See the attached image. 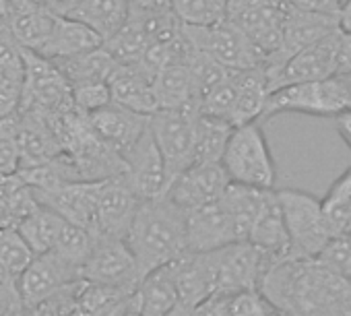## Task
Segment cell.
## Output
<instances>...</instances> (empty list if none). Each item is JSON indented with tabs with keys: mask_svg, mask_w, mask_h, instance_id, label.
I'll list each match as a JSON object with an SVG mask.
<instances>
[{
	"mask_svg": "<svg viewBox=\"0 0 351 316\" xmlns=\"http://www.w3.org/2000/svg\"><path fill=\"white\" fill-rule=\"evenodd\" d=\"M261 289L283 316H349L351 281L318 258L275 260Z\"/></svg>",
	"mask_w": 351,
	"mask_h": 316,
	"instance_id": "obj_1",
	"label": "cell"
},
{
	"mask_svg": "<svg viewBox=\"0 0 351 316\" xmlns=\"http://www.w3.org/2000/svg\"><path fill=\"white\" fill-rule=\"evenodd\" d=\"M138 265L141 275L167 267L191 252L189 213L165 195L143 201L124 240Z\"/></svg>",
	"mask_w": 351,
	"mask_h": 316,
	"instance_id": "obj_2",
	"label": "cell"
},
{
	"mask_svg": "<svg viewBox=\"0 0 351 316\" xmlns=\"http://www.w3.org/2000/svg\"><path fill=\"white\" fill-rule=\"evenodd\" d=\"M221 166L232 184L275 191L277 166L261 120L234 128Z\"/></svg>",
	"mask_w": 351,
	"mask_h": 316,
	"instance_id": "obj_3",
	"label": "cell"
},
{
	"mask_svg": "<svg viewBox=\"0 0 351 316\" xmlns=\"http://www.w3.org/2000/svg\"><path fill=\"white\" fill-rule=\"evenodd\" d=\"M277 197L291 242V256L318 258L335 238L322 201L298 189H281Z\"/></svg>",
	"mask_w": 351,
	"mask_h": 316,
	"instance_id": "obj_4",
	"label": "cell"
},
{
	"mask_svg": "<svg viewBox=\"0 0 351 316\" xmlns=\"http://www.w3.org/2000/svg\"><path fill=\"white\" fill-rule=\"evenodd\" d=\"M351 110V89L343 75L281 87L271 93L265 110V118L277 114H306L320 118H337Z\"/></svg>",
	"mask_w": 351,
	"mask_h": 316,
	"instance_id": "obj_5",
	"label": "cell"
},
{
	"mask_svg": "<svg viewBox=\"0 0 351 316\" xmlns=\"http://www.w3.org/2000/svg\"><path fill=\"white\" fill-rule=\"evenodd\" d=\"M197 116V106L180 110H159L151 116V132L163 155L169 184L191 166H195Z\"/></svg>",
	"mask_w": 351,
	"mask_h": 316,
	"instance_id": "obj_6",
	"label": "cell"
},
{
	"mask_svg": "<svg viewBox=\"0 0 351 316\" xmlns=\"http://www.w3.org/2000/svg\"><path fill=\"white\" fill-rule=\"evenodd\" d=\"M250 240V223L226 199V195L203 209L189 213L191 252H215L232 244Z\"/></svg>",
	"mask_w": 351,
	"mask_h": 316,
	"instance_id": "obj_7",
	"label": "cell"
},
{
	"mask_svg": "<svg viewBox=\"0 0 351 316\" xmlns=\"http://www.w3.org/2000/svg\"><path fill=\"white\" fill-rule=\"evenodd\" d=\"M209 254L215 273V293L261 289L269 267L275 263L265 250L250 242L232 244Z\"/></svg>",
	"mask_w": 351,
	"mask_h": 316,
	"instance_id": "obj_8",
	"label": "cell"
},
{
	"mask_svg": "<svg viewBox=\"0 0 351 316\" xmlns=\"http://www.w3.org/2000/svg\"><path fill=\"white\" fill-rule=\"evenodd\" d=\"M341 42H343V32L337 29L335 34L322 38L320 42L300 50L271 77V91L289 87V85L324 81V79L337 77L339 58H341Z\"/></svg>",
	"mask_w": 351,
	"mask_h": 316,
	"instance_id": "obj_9",
	"label": "cell"
},
{
	"mask_svg": "<svg viewBox=\"0 0 351 316\" xmlns=\"http://www.w3.org/2000/svg\"><path fill=\"white\" fill-rule=\"evenodd\" d=\"M184 32L199 52L211 56L230 71H248L258 66L250 40L238 25L228 19L207 27L184 25Z\"/></svg>",
	"mask_w": 351,
	"mask_h": 316,
	"instance_id": "obj_10",
	"label": "cell"
},
{
	"mask_svg": "<svg viewBox=\"0 0 351 316\" xmlns=\"http://www.w3.org/2000/svg\"><path fill=\"white\" fill-rule=\"evenodd\" d=\"M83 281L132 293L143 279L138 265L124 240L97 238V244L81 269Z\"/></svg>",
	"mask_w": 351,
	"mask_h": 316,
	"instance_id": "obj_11",
	"label": "cell"
},
{
	"mask_svg": "<svg viewBox=\"0 0 351 316\" xmlns=\"http://www.w3.org/2000/svg\"><path fill=\"white\" fill-rule=\"evenodd\" d=\"M230 184L221 164H195L167 186L165 197L182 211L191 213L217 203Z\"/></svg>",
	"mask_w": 351,
	"mask_h": 316,
	"instance_id": "obj_12",
	"label": "cell"
},
{
	"mask_svg": "<svg viewBox=\"0 0 351 316\" xmlns=\"http://www.w3.org/2000/svg\"><path fill=\"white\" fill-rule=\"evenodd\" d=\"M124 164H126L124 178L141 201H153L165 195L169 186L167 170H165L163 155L151 132V124L147 132L141 136V141L124 155Z\"/></svg>",
	"mask_w": 351,
	"mask_h": 316,
	"instance_id": "obj_13",
	"label": "cell"
},
{
	"mask_svg": "<svg viewBox=\"0 0 351 316\" xmlns=\"http://www.w3.org/2000/svg\"><path fill=\"white\" fill-rule=\"evenodd\" d=\"M141 199L134 195L124 176L99 182L95 238L126 240L132 219L141 207Z\"/></svg>",
	"mask_w": 351,
	"mask_h": 316,
	"instance_id": "obj_14",
	"label": "cell"
},
{
	"mask_svg": "<svg viewBox=\"0 0 351 316\" xmlns=\"http://www.w3.org/2000/svg\"><path fill=\"white\" fill-rule=\"evenodd\" d=\"M81 271L56 254H40L19 277V295L23 306L38 308L64 287L81 281Z\"/></svg>",
	"mask_w": 351,
	"mask_h": 316,
	"instance_id": "obj_15",
	"label": "cell"
},
{
	"mask_svg": "<svg viewBox=\"0 0 351 316\" xmlns=\"http://www.w3.org/2000/svg\"><path fill=\"white\" fill-rule=\"evenodd\" d=\"M91 130L99 141H104L110 149H114L122 160L124 155L141 141L151 124V116H143L130 112L122 106L110 104L91 116H87Z\"/></svg>",
	"mask_w": 351,
	"mask_h": 316,
	"instance_id": "obj_16",
	"label": "cell"
},
{
	"mask_svg": "<svg viewBox=\"0 0 351 316\" xmlns=\"http://www.w3.org/2000/svg\"><path fill=\"white\" fill-rule=\"evenodd\" d=\"M153 81L155 75L143 62L118 64L108 81L112 104L143 116H153L159 110Z\"/></svg>",
	"mask_w": 351,
	"mask_h": 316,
	"instance_id": "obj_17",
	"label": "cell"
},
{
	"mask_svg": "<svg viewBox=\"0 0 351 316\" xmlns=\"http://www.w3.org/2000/svg\"><path fill=\"white\" fill-rule=\"evenodd\" d=\"M132 308L138 316H167L180 306V291L176 285L171 265L147 273L134 287Z\"/></svg>",
	"mask_w": 351,
	"mask_h": 316,
	"instance_id": "obj_18",
	"label": "cell"
},
{
	"mask_svg": "<svg viewBox=\"0 0 351 316\" xmlns=\"http://www.w3.org/2000/svg\"><path fill=\"white\" fill-rule=\"evenodd\" d=\"M171 271L180 291V304L197 308L215 295V273L209 252H189L171 263Z\"/></svg>",
	"mask_w": 351,
	"mask_h": 316,
	"instance_id": "obj_19",
	"label": "cell"
},
{
	"mask_svg": "<svg viewBox=\"0 0 351 316\" xmlns=\"http://www.w3.org/2000/svg\"><path fill=\"white\" fill-rule=\"evenodd\" d=\"M337 29H339V23H337V17L335 15L316 13V11H304V9L291 7L289 17H287V23H285V40H283L281 66L291 56H295L300 50H304V48L320 42L322 38L335 34Z\"/></svg>",
	"mask_w": 351,
	"mask_h": 316,
	"instance_id": "obj_20",
	"label": "cell"
},
{
	"mask_svg": "<svg viewBox=\"0 0 351 316\" xmlns=\"http://www.w3.org/2000/svg\"><path fill=\"white\" fill-rule=\"evenodd\" d=\"M101 46H104V40L87 25L71 17H56V23L46 44L38 52V56L50 62H58V60H66V58L97 50Z\"/></svg>",
	"mask_w": 351,
	"mask_h": 316,
	"instance_id": "obj_21",
	"label": "cell"
},
{
	"mask_svg": "<svg viewBox=\"0 0 351 316\" xmlns=\"http://www.w3.org/2000/svg\"><path fill=\"white\" fill-rule=\"evenodd\" d=\"M248 242L265 250L273 260L291 256V242H289V234L285 228L283 209H281L277 191H271L263 211L256 217V223L252 228Z\"/></svg>",
	"mask_w": 351,
	"mask_h": 316,
	"instance_id": "obj_22",
	"label": "cell"
},
{
	"mask_svg": "<svg viewBox=\"0 0 351 316\" xmlns=\"http://www.w3.org/2000/svg\"><path fill=\"white\" fill-rule=\"evenodd\" d=\"M69 17L93 29L106 44L124 27L128 19V0H81Z\"/></svg>",
	"mask_w": 351,
	"mask_h": 316,
	"instance_id": "obj_23",
	"label": "cell"
},
{
	"mask_svg": "<svg viewBox=\"0 0 351 316\" xmlns=\"http://www.w3.org/2000/svg\"><path fill=\"white\" fill-rule=\"evenodd\" d=\"M64 226H66V219L62 215H58L50 207L38 203L21 219L17 230L23 236V240L29 244V248L36 252V256H40V254L54 252V248L64 232Z\"/></svg>",
	"mask_w": 351,
	"mask_h": 316,
	"instance_id": "obj_24",
	"label": "cell"
},
{
	"mask_svg": "<svg viewBox=\"0 0 351 316\" xmlns=\"http://www.w3.org/2000/svg\"><path fill=\"white\" fill-rule=\"evenodd\" d=\"M54 64L58 66V71L62 73V77L69 81L73 89L83 87V85L108 83L112 73L118 66V62L112 58V54L104 46L97 50L66 58V60H58Z\"/></svg>",
	"mask_w": 351,
	"mask_h": 316,
	"instance_id": "obj_25",
	"label": "cell"
},
{
	"mask_svg": "<svg viewBox=\"0 0 351 316\" xmlns=\"http://www.w3.org/2000/svg\"><path fill=\"white\" fill-rule=\"evenodd\" d=\"M155 97L159 110H180L189 106H197L193 77L189 64H169L155 73ZM157 110V112H159Z\"/></svg>",
	"mask_w": 351,
	"mask_h": 316,
	"instance_id": "obj_26",
	"label": "cell"
},
{
	"mask_svg": "<svg viewBox=\"0 0 351 316\" xmlns=\"http://www.w3.org/2000/svg\"><path fill=\"white\" fill-rule=\"evenodd\" d=\"M56 17L58 15L46 11L38 3H32L21 13H17L7 25L13 34V40L17 42V46L21 50L38 54L42 50V46L46 44V40L56 23Z\"/></svg>",
	"mask_w": 351,
	"mask_h": 316,
	"instance_id": "obj_27",
	"label": "cell"
},
{
	"mask_svg": "<svg viewBox=\"0 0 351 316\" xmlns=\"http://www.w3.org/2000/svg\"><path fill=\"white\" fill-rule=\"evenodd\" d=\"M234 124L217 116H197V143H195V164H221L228 143L234 134Z\"/></svg>",
	"mask_w": 351,
	"mask_h": 316,
	"instance_id": "obj_28",
	"label": "cell"
},
{
	"mask_svg": "<svg viewBox=\"0 0 351 316\" xmlns=\"http://www.w3.org/2000/svg\"><path fill=\"white\" fill-rule=\"evenodd\" d=\"M25 93V60L23 52L0 58V120L19 114Z\"/></svg>",
	"mask_w": 351,
	"mask_h": 316,
	"instance_id": "obj_29",
	"label": "cell"
},
{
	"mask_svg": "<svg viewBox=\"0 0 351 316\" xmlns=\"http://www.w3.org/2000/svg\"><path fill=\"white\" fill-rule=\"evenodd\" d=\"M151 44L153 42L147 29L143 27V23L134 17H128L124 27L114 38H110L104 44V48L112 54V58L118 64H136V62H143Z\"/></svg>",
	"mask_w": 351,
	"mask_h": 316,
	"instance_id": "obj_30",
	"label": "cell"
},
{
	"mask_svg": "<svg viewBox=\"0 0 351 316\" xmlns=\"http://www.w3.org/2000/svg\"><path fill=\"white\" fill-rule=\"evenodd\" d=\"M21 170L19 118L17 114L0 120V180L17 176Z\"/></svg>",
	"mask_w": 351,
	"mask_h": 316,
	"instance_id": "obj_31",
	"label": "cell"
},
{
	"mask_svg": "<svg viewBox=\"0 0 351 316\" xmlns=\"http://www.w3.org/2000/svg\"><path fill=\"white\" fill-rule=\"evenodd\" d=\"M36 252L29 248V244L23 240L17 228H5L0 230V260L3 265L19 279L25 269L34 263Z\"/></svg>",
	"mask_w": 351,
	"mask_h": 316,
	"instance_id": "obj_32",
	"label": "cell"
},
{
	"mask_svg": "<svg viewBox=\"0 0 351 316\" xmlns=\"http://www.w3.org/2000/svg\"><path fill=\"white\" fill-rule=\"evenodd\" d=\"M228 316H283L263 289L226 293Z\"/></svg>",
	"mask_w": 351,
	"mask_h": 316,
	"instance_id": "obj_33",
	"label": "cell"
},
{
	"mask_svg": "<svg viewBox=\"0 0 351 316\" xmlns=\"http://www.w3.org/2000/svg\"><path fill=\"white\" fill-rule=\"evenodd\" d=\"M171 9L186 27H207L226 19L213 0H171Z\"/></svg>",
	"mask_w": 351,
	"mask_h": 316,
	"instance_id": "obj_34",
	"label": "cell"
},
{
	"mask_svg": "<svg viewBox=\"0 0 351 316\" xmlns=\"http://www.w3.org/2000/svg\"><path fill=\"white\" fill-rule=\"evenodd\" d=\"M73 104L75 110L83 116H91L93 112L106 108L112 104V93L108 83H95V85H83L73 89Z\"/></svg>",
	"mask_w": 351,
	"mask_h": 316,
	"instance_id": "obj_35",
	"label": "cell"
},
{
	"mask_svg": "<svg viewBox=\"0 0 351 316\" xmlns=\"http://www.w3.org/2000/svg\"><path fill=\"white\" fill-rule=\"evenodd\" d=\"M322 205L326 211L351 207V168L343 176H339V180L328 189L326 197L322 199Z\"/></svg>",
	"mask_w": 351,
	"mask_h": 316,
	"instance_id": "obj_36",
	"label": "cell"
},
{
	"mask_svg": "<svg viewBox=\"0 0 351 316\" xmlns=\"http://www.w3.org/2000/svg\"><path fill=\"white\" fill-rule=\"evenodd\" d=\"M171 11V0H128V13L134 15H151Z\"/></svg>",
	"mask_w": 351,
	"mask_h": 316,
	"instance_id": "obj_37",
	"label": "cell"
},
{
	"mask_svg": "<svg viewBox=\"0 0 351 316\" xmlns=\"http://www.w3.org/2000/svg\"><path fill=\"white\" fill-rule=\"evenodd\" d=\"M287 3L295 9L304 11H316V13H326V15H339V5L335 0H287Z\"/></svg>",
	"mask_w": 351,
	"mask_h": 316,
	"instance_id": "obj_38",
	"label": "cell"
},
{
	"mask_svg": "<svg viewBox=\"0 0 351 316\" xmlns=\"http://www.w3.org/2000/svg\"><path fill=\"white\" fill-rule=\"evenodd\" d=\"M197 316H228L226 308V293H215L209 300H205L201 306L195 308Z\"/></svg>",
	"mask_w": 351,
	"mask_h": 316,
	"instance_id": "obj_39",
	"label": "cell"
},
{
	"mask_svg": "<svg viewBox=\"0 0 351 316\" xmlns=\"http://www.w3.org/2000/svg\"><path fill=\"white\" fill-rule=\"evenodd\" d=\"M34 3H38L40 7H44L46 11H50L58 17H69L77 9L81 0H34Z\"/></svg>",
	"mask_w": 351,
	"mask_h": 316,
	"instance_id": "obj_40",
	"label": "cell"
},
{
	"mask_svg": "<svg viewBox=\"0 0 351 316\" xmlns=\"http://www.w3.org/2000/svg\"><path fill=\"white\" fill-rule=\"evenodd\" d=\"M339 75H351V36L349 34H343L341 58H339Z\"/></svg>",
	"mask_w": 351,
	"mask_h": 316,
	"instance_id": "obj_41",
	"label": "cell"
},
{
	"mask_svg": "<svg viewBox=\"0 0 351 316\" xmlns=\"http://www.w3.org/2000/svg\"><path fill=\"white\" fill-rule=\"evenodd\" d=\"M335 124H337V132H339V136H341V138H343V143L351 149V110H347V112L339 114V116L335 118Z\"/></svg>",
	"mask_w": 351,
	"mask_h": 316,
	"instance_id": "obj_42",
	"label": "cell"
},
{
	"mask_svg": "<svg viewBox=\"0 0 351 316\" xmlns=\"http://www.w3.org/2000/svg\"><path fill=\"white\" fill-rule=\"evenodd\" d=\"M337 23H339V29L343 34H349L351 36V0H347V3L339 9Z\"/></svg>",
	"mask_w": 351,
	"mask_h": 316,
	"instance_id": "obj_43",
	"label": "cell"
},
{
	"mask_svg": "<svg viewBox=\"0 0 351 316\" xmlns=\"http://www.w3.org/2000/svg\"><path fill=\"white\" fill-rule=\"evenodd\" d=\"M167 316H197L195 314V308L193 306H186V304H180L178 308H176L171 314H167Z\"/></svg>",
	"mask_w": 351,
	"mask_h": 316,
	"instance_id": "obj_44",
	"label": "cell"
},
{
	"mask_svg": "<svg viewBox=\"0 0 351 316\" xmlns=\"http://www.w3.org/2000/svg\"><path fill=\"white\" fill-rule=\"evenodd\" d=\"M213 3H215V5H217V7H219L223 13H226V9H228V3H230V0H213Z\"/></svg>",
	"mask_w": 351,
	"mask_h": 316,
	"instance_id": "obj_45",
	"label": "cell"
},
{
	"mask_svg": "<svg viewBox=\"0 0 351 316\" xmlns=\"http://www.w3.org/2000/svg\"><path fill=\"white\" fill-rule=\"evenodd\" d=\"M335 3H337V5H339V9H341V7H343V5L347 3V0H335Z\"/></svg>",
	"mask_w": 351,
	"mask_h": 316,
	"instance_id": "obj_46",
	"label": "cell"
},
{
	"mask_svg": "<svg viewBox=\"0 0 351 316\" xmlns=\"http://www.w3.org/2000/svg\"><path fill=\"white\" fill-rule=\"evenodd\" d=\"M345 79H347V83H349V89H351V75H343Z\"/></svg>",
	"mask_w": 351,
	"mask_h": 316,
	"instance_id": "obj_47",
	"label": "cell"
}]
</instances>
